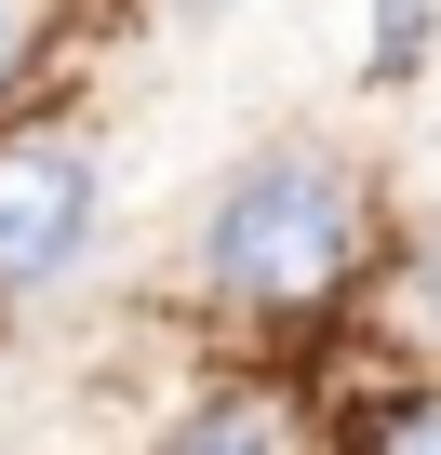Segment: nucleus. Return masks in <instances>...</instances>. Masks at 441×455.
I'll use <instances>...</instances> for the list:
<instances>
[{
  "instance_id": "nucleus-1",
  "label": "nucleus",
  "mask_w": 441,
  "mask_h": 455,
  "mask_svg": "<svg viewBox=\"0 0 441 455\" xmlns=\"http://www.w3.org/2000/svg\"><path fill=\"white\" fill-rule=\"evenodd\" d=\"M388 228H374V188L321 148H281L255 161L228 201H214V242H201V282L228 295L241 322H321L374 282Z\"/></svg>"
},
{
  "instance_id": "nucleus-2",
  "label": "nucleus",
  "mask_w": 441,
  "mask_h": 455,
  "mask_svg": "<svg viewBox=\"0 0 441 455\" xmlns=\"http://www.w3.org/2000/svg\"><path fill=\"white\" fill-rule=\"evenodd\" d=\"M94 242V148L81 134H0V295H41Z\"/></svg>"
},
{
  "instance_id": "nucleus-3",
  "label": "nucleus",
  "mask_w": 441,
  "mask_h": 455,
  "mask_svg": "<svg viewBox=\"0 0 441 455\" xmlns=\"http://www.w3.org/2000/svg\"><path fill=\"white\" fill-rule=\"evenodd\" d=\"M161 455H295V428H281L268 402H201V415H187Z\"/></svg>"
},
{
  "instance_id": "nucleus-4",
  "label": "nucleus",
  "mask_w": 441,
  "mask_h": 455,
  "mask_svg": "<svg viewBox=\"0 0 441 455\" xmlns=\"http://www.w3.org/2000/svg\"><path fill=\"white\" fill-rule=\"evenodd\" d=\"M348 455H441V388H401V402H374Z\"/></svg>"
},
{
  "instance_id": "nucleus-5",
  "label": "nucleus",
  "mask_w": 441,
  "mask_h": 455,
  "mask_svg": "<svg viewBox=\"0 0 441 455\" xmlns=\"http://www.w3.org/2000/svg\"><path fill=\"white\" fill-rule=\"evenodd\" d=\"M28 54H41V28H28V0H0V94L28 81Z\"/></svg>"
},
{
  "instance_id": "nucleus-6",
  "label": "nucleus",
  "mask_w": 441,
  "mask_h": 455,
  "mask_svg": "<svg viewBox=\"0 0 441 455\" xmlns=\"http://www.w3.org/2000/svg\"><path fill=\"white\" fill-rule=\"evenodd\" d=\"M414 295H428V308H441V228H428V255H414Z\"/></svg>"
}]
</instances>
